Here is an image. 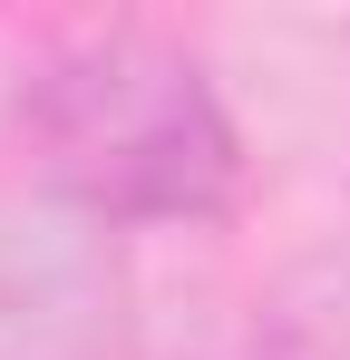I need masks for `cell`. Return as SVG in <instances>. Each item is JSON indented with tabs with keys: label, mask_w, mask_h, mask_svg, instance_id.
I'll use <instances>...</instances> for the list:
<instances>
[{
	"label": "cell",
	"mask_w": 350,
	"mask_h": 360,
	"mask_svg": "<svg viewBox=\"0 0 350 360\" xmlns=\"http://www.w3.org/2000/svg\"><path fill=\"white\" fill-rule=\"evenodd\" d=\"M10 136L98 224H224L243 195V136L166 30L58 39L10 88Z\"/></svg>",
	"instance_id": "obj_1"
}]
</instances>
